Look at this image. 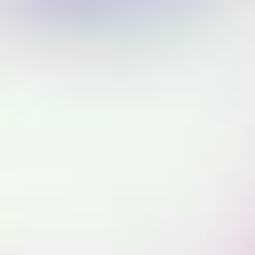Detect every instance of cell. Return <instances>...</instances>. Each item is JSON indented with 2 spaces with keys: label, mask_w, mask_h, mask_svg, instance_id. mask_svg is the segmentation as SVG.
<instances>
[{
  "label": "cell",
  "mask_w": 255,
  "mask_h": 255,
  "mask_svg": "<svg viewBox=\"0 0 255 255\" xmlns=\"http://www.w3.org/2000/svg\"><path fill=\"white\" fill-rule=\"evenodd\" d=\"M38 16L49 27L71 33H114V27H141L163 11H174L179 0H33Z\"/></svg>",
  "instance_id": "obj_1"
}]
</instances>
